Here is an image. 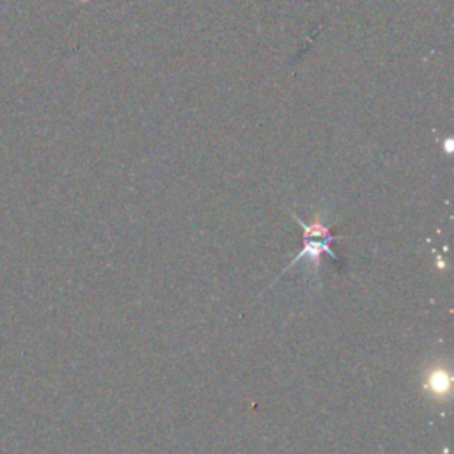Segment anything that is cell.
<instances>
[{
  "instance_id": "3957f363",
  "label": "cell",
  "mask_w": 454,
  "mask_h": 454,
  "mask_svg": "<svg viewBox=\"0 0 454 454\" xmlns=\"http://www.w3.org/2000/svg\"><path fill=\"white\" fill-rule=\"evenodd\" d=\"M293 217H295V220H297L298 226H300L302 229H304V240H307V238H328V236H334V235H332V231H330V227H327L323 222H321L320 215L316 217V219L312 220L311 224H305L304 220L298 219L297 215H293Z\"/></svg>"
},
{
  "instance_id": "7a4b0ae2",
  "label": "cell",
  "mask_w": 454,
  "mask_h": 454,
  "mask_svg": "<svg viewBox=\"0 0 454 454\" xmlns=\"http://www.w3.org/2000/svg\"><path fill=\"white\" fill-rule=\"evenodd\" d=\"M451 383H453V378H451L449 371L437 366L435 369L427 373L424 389H427V393L431 396H435L437 400H442V397H447L451 394Z\"/></svg>"
},
{
  "instance_id": "6da1fadb",
  "label": "cell",
  "mask_w": 454,
  "mask_h": 454,
  "mask_svg": "<svg viewBox=\"0 0 454 454\" xmlns=\"http://www.w3.org/2000/svg\"><path fill=\"white\" fill-rule=\"evenodd\" d=\"M334 240H337V236H328V238H323L321 242H318L316 238H312V240L307 238L304 242V249H302V251L295 256V259H293V261L286 266L284 272H288L293 265H297V263L304 258H307L311 268L314 266V272H318V268H320V265H321V254H325V252H327V254H330L334 259H337V256H335L334 251L330 249V243L334 242Z\"/></svg>"
}]
</instances>
